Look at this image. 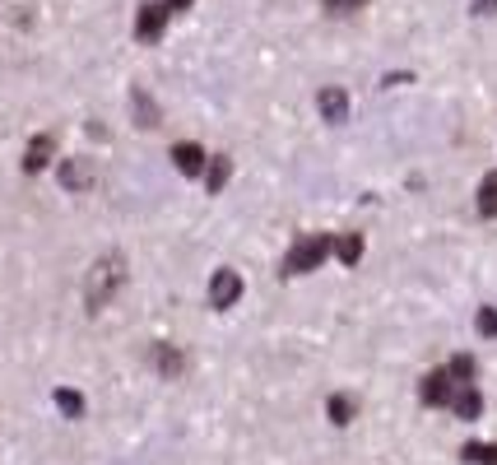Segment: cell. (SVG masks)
<instances>
[{
	"label": "cell",
	"mask_w": 497,
	"mask_h": 465,
	"mask_svg": "<svg viewBox=\"0 0 497 465\" xmlns=\"http://www.w3.org/2000/svg\"><path fill=\"white\" fill-rule=\"evenodd\" d=\"M316 107H321V117H325L330 126L349 121V94H344V89H335V85H330V89H321V94H316Z\"/></svg>",
	"instance_id": "cell-7"
},
{
	"label": "cell",
	"mask_w": 497,
	"mask_h": 465,
	"mask_svg": "<svg viewBox=\"0 0 497 465\" xmlns=\"http://www.w3.org/2000/svg\"><path fill=\"white\" fill-rule=\"evenodd\" d=\"M163 29H168V10H163V0H149V5H140V19H135V38H140V42H158Z\"/></svg>",
	"instance_id": "cell-4"
},
{
	"label": "cell",
	"mask_w": 497,
	"mask_h": 465,
	"mask_svg": "<svg viewBox=\"0 0 497 465\" xmlns=\"http://www.w3.org/2000/svg\"><path fill=\"white\" fill-rule=\"evenodd\" d=\"M335 252H340L344 265H358V256H363V237H358V233H344V237L335 242Z\"/></svg>",
	"instance_id": "cell-17"
},
{
	"label": "cell",
	"mask_w": 497,
	"mask_h": 465,
	"mask_svg": "<svg viewBox=\"0 0 497 465\" xmlns=\"http://www.w3.org/2000/svg\"><path fill=\"white\" fill-rule=\"evenodd\" d=\"M228 177H233V163H228L224 154L205 163V191H209V196H218V191L228 186Z\"/></svg>",
	"instance_id": "cell-12"
},
{
	"label": "cell",
	"mask_w": 497,
	"mask_h": 465,
	"mask_svg": "<svg viewBox=\"0 0 497 465\" xmlns=\"http://www.w3.org/2000/svg\"><path fill=\"white\" fill-rule=\"evenodd\" d=\"M479 214L484 219H497V173H488L479 182Z\"/></svg>",
	"instance_id": "cell-13"
},
{
	"label": "cell",
	"mask_w": 497,
	"mask_h": 465,
	"mask_svg": "<svg viewBox=\"0 0 497 465\" xmlns=\"http://www.w3.org/2000/svg\"><path fill=\"white\" fill-rule=\"evenodd\" d=\"M57 405L66 409V415H70V419H84V396H79V391L61 387V391H57Z\"/></svg>",
	"instance_id": "cell-18"
},
{
	"label": "cell",
	"mask_w": 497,
	"mask_h": 465,
	"mask_svg": "<svg viewBox=\"0 0 497 465\" xmlns=\"http://www.w3.org/2000/svg\"><path fill=\"white\" fill-rule=\"evenodd\" d=\"M469 465H497V443H465L460 452Z\"/></svg>",
	"instance_id": "cell-14"
},
{
	"label": "cell",
	"mask_w": 497,
	"mask_h": 465,
	"mask_svg": "<svg viewBox=\"0 0 497 465\" xmlns=\"http://www.w3.org/2000/svg\"><path fill=\"white\" fill-rule=\"evenodd\" d=\"M121 284H126V261H121L117 252H107L102 261H93L89 284H84V303H89V312H102V308L117 298Z\"/></svg>",
	"instance_id": "cell-1"
},
{
	"label": "cell",
	"mask_w": 497,
	"mask_h": 465,
	"mask_svg": "<svg viewBox=\"0 0 497 465\" xmlns=\"http://www.w3.org/2000/svg\"><path fill=\"white\" fill-rule=\"evenodd\" d=\"M57 177L66 191H89L93 186V158H66Z\"/></svg>",
	"instance_id": "cell-6"
},
{
	"label": "cell",
	"mask_w": 497,
	"mask_h": 465,
	"mask_svg": "<svg viewBox=\"0 0 497 465\" xmlns=\"http://www.w3.org/2000/svg\"><path fill=\"white\" fill-rule=\"evenodd\" d=\"M154 368H158L163 377H182V368H186L182 349H177V344H154Z\"/></svg>",
	"instance_id": "cell-10"
},
{
	"label": "cell",
	"mask_w": 497,
	"mask_h": 465,
	"mask_svg": "<svg viewBox=\"0 0 497 465\" xmlns=\"http://www.w3.org/2000/svg\"><path fill=\"white\" fill-rule=\"evenodd\" d=\"M475 10L479 14H497V0H475Z\"/></svg>",
	"instance_id": "cell-22"
},
{
	"label": "cell",
	"mask_w": 497,
	"mask_h": 465,
	"mask_svg": "<svg viewBox=\"0 0 497 465\" xmlns=\"http://www.w3.org/2000/svg\"><path fill=\"white\" fill-rule=\"evenodd\" d=\"M447 372L456 377V387H469V381H475V359H469V353H456L447 363Z\"/></svg>",
	"instance_id": "cell-16"
},
{
	"label": "cell",
	"mask_w": 497,
	"mask_h": 465,
	"mask_svg": "<svg viewBox=\"0 0 497 465\" xmlns=\"http://www.w3.org/2000/svg\"><path fill=\"white\" fill-rule=\"evenodd\" d=\"M330 424H353V400L349 396H330Z\"/></svg>",
	"instance_id": "cell-19"
},
{
	"label": "cell",
	"mask_w": 497,
	"mask_h": 465,
	"mask_svg": "<svg viewBox=\"0 0 497 465\" xmlns=\"http://www.w3.org/2000/svg\"><path fill=\"white\" fill-rule=\"evenodd\" d=\"M237 298H242V275L237 270H218V275L209 280V308L224 312V308L237 303Z\"/></svg>",
	"instance_id": "cell-3"
},
{
	"label": "cell",
	"mask_w": 497,
	"mask_h": 465,
	"mask_svg": "<svg viewBox=\"0 0 497 465\" xmlns=\"http://www.w3.org/2000/svg\"><path fill=\"white\" fill-rule=\"evenodd\" d=\"M419 396H423L428 405H451V396H456V377H451L447 368L428 372V377H423V387H419Z\"/></svg>",
	"instance_id": "cell-5"
},
{
	"label": "cell",
	"mask_w": 497,
	"mask_h": 465,
	"mask_svg": "<svg viewBox=\"0 0 497 465\" xmlns=\"http://www.w3.org/2000/svg\"><path fill=\"white\" fill-rule=\"evenodd\" d=\"M173 163L186 173V177H205V149L200 145H191V140H182V145H173Z\"/></svg>",
	"instance_id": "cell-8"
},
{
	"label": "cell",
	"mask_w": 497,
	"mask_h": 465,
	"mask_svg": "<svg viewBox=\"0 0 497 465\" xmlns=\"http://www.w3.org/2000/svg\"><path fill=\"white\" fill-rule=\"evenodd\" d=\"M130 103H135V112H140V126H158V107L145 89H130Z\"/></svg>",
	"instance_id": "cell-15"
},
{
	"label": "cell",
	"mask_w": 497,
	"mask_h": 465,
	"mask_svg": "<svg viewBox=\"0 0 497 465\" xmlns=\"http://www.w3.org/2000/svg\"><path fill=\"white\" fill-rule=\"evenodd\" d=\"M330 247H335V237H330V233H302L293 247H288L280 275H307V270H316L330 256Z\"/></svg>",
	"instance_id": "cell-2"
},
{
	"label": "cell",
	"mask_w": 497,
	"mask_h": 465,
	"mask_svg": "<svg viewBox=\"0 0 497 465\" xmlns=\"http://www.w3.org/2000/svg\"><path fill=\"white\" fill-rule=\"evenodd\" d=\"M451 409L460 419H479L484 415V396L475 391V387H456V396H451Z\"/></svg>",
	"instance_id": "cell-11"
},
{
	"label": "cell",
	"mask_w": 497,
	"mask_h": 465,
	"mask_svg": "<svg viewBox=\"0 0 497 465\" xmlns=\"http://www.w3.org/2000/svg\"><path fill=\"white\" fill-rule=\"evenodd\" d=\"M191 5H196V0H163V10H168V14H182V10H191Z\"/></svg>",
	"instance_id": "cell-21"
},
{
	"label": "cell",
	"mask_w": 497,
	"mask_h": 465,
	"mask_svg": "<svg viewBox=\"0 0 497 465\" xmlns=\"http://www.w3.org/2000/svg\"><path fill=\"white\" fill-rule=\"evenodd\" d=\"M475 326H479V335H484V340H497V308H479Z\"/></svg>",
	"instance_id": "cell-20"
},
{
	"label": "cell",
	"mask_w": 497,
	"mask_h": 465,
	"mask_svg": "<svg viewBox=\"0 0 497 465\" xmlns=\"http://www.w3.org/2000/svg\"><path fill=\"white\" fill-rule=\"evenodd\" d=\"M51 154H57V135H51V130H42V135H33L29 154H23V168H29V173H42L47 163H51Z\"/></svg>",
	"instance_id": "cell-9"
}]
</instances>
